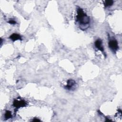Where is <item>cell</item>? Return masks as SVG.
Segmentation results:
<instances>
[{"mask_svg": "<svg viewBox=\"0 0 122 122\" xmlns=\"http://www.w3.org/2000/svg\"><path fill=\"white\" fill-rule=\"evenodd\" d=\"M8 23H10V24H15L16 23V22L13 20H10L8 21Z\"/></svg>", "mask_w": 122, "mask_h": 122, "instance_id": "9c48e42d", "label": "cell"}, {"mask_svg": "<svg viewBox=\"0 0 122 122\" xmlns=\"http://www.w3.org/2000/svg\"><path fill=\"white\" fill-rule=\"evenodd\" d=\"M12 117V114L11 112L10 111H6L5 114H4V118L5 120H8L10 118H11Z\"/></svg>", "mask_w": 122, "mask_h": 122, "instance_id": "52a82bcc", "label": "cell"}, {"mask_svg": "<svg viewBox=\"0 0 122 122\" xmlns=\"http://www.w3.org/2000/svg\"><path fill=\"white\" fill-rule=\"evenodd\" d=\"M32 121H34V122H38V121H40V120L38 119H36V118H34L33 119V120H32Z\"/></svg>", "mask_w": 122, "mask_h": 122, "instance_id": "30bf717a", "label": "cell"}, {"mask_svg": "<svg viewBox=\"0 0 122 122\" xmlns=\"http://www.w3.org/2000/svg\"><path fill=\"white\" fill-rule=\"evenodd\" d=\"M10 39L13 41L17 40H22L20 35L17 33H13L10 36Z\"/></svg>", "mask_w": 122, "mask_h": 122, "instance_id": "8992f818", "label": "cell"}, {"mask_svg": "<svg viewBox=\"0 0 122 122\" xmlns=\"http://www.w3.org/2000/svg\"><path fill=\"white\" fill-rule=\"evenodd\" d=\"M76 20L79 22L81 27L83 28L82 30H85L88 27L87 26L90 22V18L81 8H78L77 10Z\"/></svg>", "mask_w": 122, "mask_h": 122, "instance_id": "6da1fadb", "label": "cell"}, {"mask_svg": "<svg viewBox=\"0 0 122 122\" xmlns=\"http://www.w3.org/2000/svg\"><path fill=\"white\" fill-rule=\"evenodd\" d=\"M76 85V82L72 79H69L67 81V84L65 86L64 88L68 90H74L75 89V86Z\"/></svg>", "mask_w": 122, "mask_h": 122, "instance_id": "277c9868", "label": "cell"}, {"mask_svg": "<svg viewBox=\"0 0 122 122\" xmlns=\"http://www.w3.org/2000/svg\"><path fill=\"white\" fill-rule=\"evenodd\" d=\"M27 103L23 100H14L13 102V106L16 109H18L20 107H23L26 106Z\"/></svg>", "mask_w": 122, "mask_h": 122, "instance_id": "3957f363", "label": "cell"}, {"mask_svg": "<svg viewBox=\"0 0 122 122\" xmlns=\"http://www.w3.org/2000/svg\"><path fill=\"white\" fill-rule=\"evenodd\" d=\"M95 46L96 47L97 49H98L99 50L101 51L105 56V54L104 53V48H103V47L102 46V41L101 39H98L95 41Z\"/></svg>", "mask_w": 122, "mask_h": 122, "instance_id": "5b68a950", "label": "cell"}, {"mask_svg": "<svg viewBox=\"0 0 122 122\" xmlns=\"http://www.w3.org/2000/svg\"><path fill=\"white\" fill-rule=\"evenodd\" d=\"M113 3V1L112 0H105L104 1V6L105 7H110L112 6Z\"/></svg>", "mask_w": 122, "mask_h": 122, "instance_id": "ba28073f", "label": "cell"}, {"mask_svg": "<svg viewBox=\"0 0 122 122\" xmlns=\"http://www.w3.org/2000/svg\"><path fill=\"white\" fill-rule=\"evenodd\" d=\"M108 44L110 49H111L112 51H113L115 52L119 49L118 42L115 39H111L109 41Z\"/></svg>", "mask_w": 122, "mask_h": 122, "instance_id": "7a4b0ae2", "label": "cell"}]
</instances>
